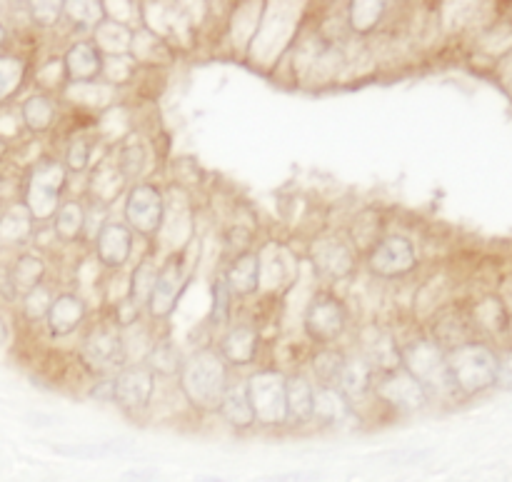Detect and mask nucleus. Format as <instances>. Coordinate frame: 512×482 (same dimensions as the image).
Wrapping results in <instances>:
<instances>
[{"instance_id": "nucleus-1", "label": "nucleus", "mask_w": 512, "mask_h": 482, "mask_svg": "<svg viewBox=\"0 0 512 482\" xmlns=\"http://www.w3.org/2000/svg\"><path fill=\"white\" fill-rule=\"evenodd\" d=\"M180 390L198 410H218L228 390V368L218 350L203 348L180 368Z\"/></svg>"}, {"instance_id": "nucleus-2", "label": "nucleus", "mask_w": 512, "mask_h": 482, "mask_svg": "<svg viewBox=\"0 0 512 482\" xmlns=\"http://www.w3.org/2000/svg\"><path fill=\"white\" fill-rule=\"evenodd\" d=\"M450 378L465 395H478L498 383V355L480 343H463L445 353Z\"/></svg>"}, {"instance_id": "nucleus-3", "label": "nucleus", "mask_w": 512, "mask_h": 482, "mask_svg": "<svg viewBox=\"0 0 512 482\" xmlns=\"http://www.w3.org/2000/svg\"><path fill=\"white\" fill-rule=\"evenodd\" d=\"M65 188V165L58 160H38L30 168L23 190V205L33 220H48L58 213L60 193Z\"/></svg>"}, {"instance_id": "nucleus-4", "label": "nucleus", "mask_w": 512, "mask_h": 482, "mask_svg": "<svg viewBox=\"0 0 512 482\" xmlns=\"http://www.w3.org/2000/svg\"><path fill=\"white\" fill-rule=\"evenodd\" d=\"M400 358H403V368L423 385L425 393L428 390H435V393L455 390L445 350L433 340H418V343L408 345L405 350H400Z\"/></svg>"}, {"instance_id": "nucleus-5", "label": "nucleus", "mask_w": 512, "mask_h": 482, "mask_svg": "<svg viewBox=\"0 0 512 482\" xmlns=\"http://www.w3.org/2000/svg\"><path fill=\"white\" fill-rule=\"evenodd\" d=\"M285 380L288 378L275 373V370H260V373L250 375L248 383H245V393H248L255 423L268 425V428H278V425L288 423Z\"/></svg>"}, {"instance_id": "nucleus-6", "label": "nucleus", "mask_w": 512, "mask_h": 482, "mask_svg": "<svg viewBox=\"0 0 512 482\" xmlns=\"http://www.w3.org/2000/svg\"><path fill=\"white\" fill-rule=\"evenodd\" d=\"M348 325L345 305L333 293H318L305 310V333L320 345L335 343Z\"/></svg>"}, {"instance_id": "nucleus-7", "label": "nucleus", "mask_w": 512, "mask_h": 482, "mask_svg": "<svg viewBox=\"0 0 512 482\" xmlns=\"http://www.w3.org/2000/svg\"><path fill=\"white\" fill-rule=\"evenodd\" d=\"M188 278L190 273L188 265H185V255H173L163 268H158L153 290H150V298L145 303L153 318H168L173 313L180 293L188 285Z\"/></svg>"}, {"instance_id": "nucleus-8", "label": "nucleus", "mask_w": 512, "mask_h": 482, "mask_svg": "<svg viewBox=\"0 0 512 482\" xmlns=\"http://www.w3.org/2000/svg\"><path fill=\"white\" fill-rule=\"evenodd\" d=\"M373 390L380 400L393 405L395 410H405V413H413V410H420L428 405L425 388L405 368L375 375Z\"/></svg>"}, {"instance_id": "nucleus-9", "label": "nucleus", "mask_w": 512, "mask_h": 482, "mask_svg": "<svg viewBox=\"0 0 512 482\" xmlns=\"http://www.w3.org/2000/svg\"><path fill=\"white\" fill-rule=\"evenodd\" d=\"M165 203L163 193L155 185H133L125 200V220L140 235H155L163 225Z\"/></svg>"}, {"instance_id": "nucleus-10", "label": "nucleus", "mask_w": 512, "mask_h": 482, "mask_svg": "<svg viewBox=\"0 0 512 482\" xmlns=\"http://www.w3.org/2000/svg\"><path fill=\"white\" fill-rule=\"evenodd\" d=\"M418 258H415V248L408 238L403 235H390V238L380 240L370 253V270L378 278H403L415 268Z\"/></svg>"}, {"instance_id": "nucleus-11", "label": "nucleus", "mask_w": 512, "mask_h": 482, "mask_svg": "<svg viewBox=\"0 0 512 482\" xmlns=\"http://www.w3.org/2000/svg\"><path fill=\"white\" fill-rule=\"evenodd\" d=\"M153 388V370L145 368V365H133V368H125L113 380V403H118V408L128 410V413H138V410H145L150 405Z\"/></svg>"}, {"instance_id": "nucleus-12", "label": "nucleus", "mask_w": 512, "mask_h": 482, "mask_svg": "<svg viewBox=\"0 0 512 482\" xmlns=\"http://www.w3.org/2000/svg\"><path fill=\"white\" fill-rule=\"evenodd\" d=\"M83 358L90 368L100 370V373L120 368L125 360V345L118 328L115 325H98L95 330H90L83 343Z\"/></svg>"}, {"instance_id": "nucleus-13", "label": "nucleus", "mask_w": 512, "mask_h": 482, "mask_svg": "<svg viewBox=\"0 0 512 482\" xmlns=\"http://www.w3.org/2000/svg\"><path fill=\"white\" fill-rule=\"evenodd\" d=\"M133 250V230L123 223L100 225L95 238V253L105 268H123Z\"/></svg>"}, {"instance_id": "nucleus-14", "label": "nucleus", "mask_w": 512, "mask_h": 482, "mask_svg": "<svg viewBox=\"0 0 512 482\" xmlns=\"http://www.w3.org/2000/svg\"><path fill=\"white\" fill-rule=\"evenodd\" d=\"M313 265L323 278L340 280L345 275L353 273L355 268V255L340 240H323V243L315 245L313 250Z\"/></svg>"}, {"instance_id": "nucleus-15", "label": "nucleus", "mask_w": 512, "mask_h": 482, "mask_svg": "<svg viewBox=\"0 0 512 482\" xmlns=\"http://www.w3.org/2000/svg\"><path fill=\"white\" fill-rule=\"evenodd\" d=\"M83 320H85V303L78 298V295L65 293L53 300L45 323H48V333L53 335V338H65V335L75 333V330L83 325Z\"/></svg>"}, {"instance_id": "nucleus-16", "label": "nucleus", "mask_w": 512, "mask_h": 482, "mask_svg": "<svg viewBox=\"0 0 512 482\" xmlns=\"http://www.w3.org/2000/svg\"><path fill=\"white\" fill-rule=\"evenodd\" d=\"M63 70L70 83L88 85L90 80H95L103 73V58H100L93 43H75L65 53Z\"/></svg>"}, {"instance_id": "nucleus-17", "label": "nucleus", "mask_w": 512, "mask_h": 482, "mask_svg": "<svg viewBox=\"0 0 512 482\" xmlns=\"http://www.w3.org/2000/svg\"><path fill=\"white\" fill-rule=\"evenodd\" d=\"M260 273H263V265H260L258 253H243L230 263L228 273H225V285H228L230 295H253L260 288Z\"/></svg>"}, {"instance_id": "nucleus-18", "label": "nucleus", "mask_w": 512, "mask_h": 482, "mask_svg": "<svg viewBox=\"0 0 512 482\" xmlns=\"http://www.w3.org/2000/svg\"><path fill=\"white\" fill-rule=\"evenodd\" d=\"M258 353V333L248 325H238V328H230L228 335L220 343V355L223 360H228L230 365H250Z\"/></svg>"}, {"instance_id": "nucleus-19", "label": "nucleus", "mask_w": 512, "mask_h": 482, "mask_svg": "<svg viewBox=\"0 0 512 482\" xmlns=\"http://www.w3.org/2000/svg\"><path fill=\"white\" fill-rule=\"evenodd\" d=\"M33 215L28 213L23 203H15L0 215V248H13L25 243L33 233Z\"/></svg>"}, {"instance_id": "nucleus-20", "label": "nucleus", "mask_w": 512, "mask_h": 482, "mask_svg": "<svg viewBox=\"0 0 512 482\" xmlns=\"http://www.w3.org/2000/svg\"><path fill=\"white\" fill-rule=\"evenodd\" d=\"M350 415H353V410H350L348 398H345L338 388L313 390V418H318L320 423H343Z\"/></svg>"}, {"instance_id": "nucleus-21", "label": "nucleus", "mask_w": 512, "mask_h": 482, "mask_svg": "<svg viewBox=\"0 0 512 482\" xmlns=\"http://www.w3.org/2000/svg\"><path fill=\"white\" fill-rule=\"evenodd\" d=\"M43 275H45L43 258L23 253L18 260H15L13 268H10L8 285L15 295H28L30 290L43 285Z\"/></svg>"}, {"instance_id": "nucleus-22", "label": "nucleus", "mask_w": 512, "mask_h": 482, "mask_svg": "<svg viewBox=\"0 0 512 482\" xmlns=\"http://www.w3.org/2000/svg\"><path fill=\"white\" fill-rule=\"evenodd\" d=\"M285 405H288V420L293 423L313 420V385L303 375L285 380Z\"/></svg>"}, {"instance_id": "nucleus-23", "label": "nucleus", "mask_w": 512, "mask_h": 482, "mask_svg": "<svg viewBox=\"0 0 512 482\" xmlns=\"http://www.w3.org/2000/svg\"><path fill=\"white\" fill-rule=\"evenodd\" d=\"M373 378H375V370L370 368L368 360H365V358H350V360H345V365H343L338 390L348 400H355V398H360V395H365L370 388H373Z\"/></svg>"}, {"instance_id": "nucleus-24", "label": "nucleus", "mask_w": 512, "mask_h": 482, "mask_svg": "<svg viewBox=\"0 0 512 482\" xmlns=\"http://www.w3.org/2000/svg\"><path fill=\"white\" fill-rule=\"evenodd\" d=\"M133 30L118 20H103L95 28V50L108 55H125L133 50Z\"/></svg>"}, {"instance_id": "nucleus-25", "label": "nucleus", "mask_w": 512, "mask_h": 482, "mask_svg": "<svg viewBox=\"0 0 512 482\" xmlns=\"http://www.w3.org/2000/svg\"><path fill=\"white\" fill-rule=\"evenodd\" d=\"M218 413L223 415L225 423H230L233 428H250V425H255V415L253 410H250L245 385H233V388L225 390Z\"/></svg>"}, {"instance_id": "nucleus-26", "label": "nucleus", "mask_w": 512, "mask_h": 482, "mask_svg": "<svg viewBox=\"0 0 512 482\" xmlns=\"http://www.w3.org/2000/svg\"><path fill=\"white\" fill-rule=\"evenodd\" d=\"M20 115H23V123L30 133H45V130H50L55 118L53 98L45 93L30 95L23 108H20Z\"/></svg>"}, {"instance_id": "nucleus-27", "label": "nucleus", "mask_w": 512, "mask_h": 482, "mask_svg": "<svg viewBox=\"0 0 512 482\" xmlns=\"http://www.w3.org/2000/svg\"><path fill=\"white\" fill-rule=\"evenodd\" d=\"M370 368H378L380 373H390V370L403 368V358H400V350L395 348L393 338L383 333H375V340L368 345V358Z\"/></svg>"}, {"instance_id": "nucleus-28", "label": "nucleus", "mask_w": 512, "mask_h": 482, "mask_svg": "<svg viewBox=\"0 0 512 482\" xmlns=\"http://www.w3.org/2000/svg\"><path fill=\"white\" fill-rule=\"evenodd\" d=\"M85 228V210L78 200L63 203L55 213V233L60 240H75L80 238Z\"/></svg>"}, {"instance_id": "nucleus-29", "label": "nucleus", "mask_w": 512, "mask_h": 482, "mask_svg": "<svg viewBox=\"0 0 512 482\" xmlns=\"http://www.w3.org/2000/svg\"><path fill=\"white\" fill-rule=\"evenodd\" d=\"M123 183L125 178L120 175L118 165H110L105 163L103 168H98V173L93 175V195L98 203L108 205L110 200H115L120 195V190H123Z\"/></svg>"}, {"instance_id": "nucleus-30", "label": "nucleus", "mask_w": 512, "mask_h": 482, "mask_svg": "<svg viewBox=\"0 0 512 482\" xmlns=\"http://www.w3.org/2000/svg\"><path fill=\"white\" fill-rule=\"evenodd\" d=\"M25 80V63L15 55H0V105L13 98Z\"/></svg>"}, {"instance_id": "nucleus-31", "label": "nucleus", "mask_w": 512, "mask_h": 482, "mask_svg": "<svg viewBox=\"0 0 512 482\" xmlns=\"http://www.w3.org/2000/svg\"><path fill=\"white\" fill-rule=\"evenodd\" d=\"M345 358L338 350H323V353L315 355L313 370L315 378L320 380V388H338L340 373H343Z\"/></svg>"}, {"instance_id": "nucleus-32", "label": "nucleus", "mask_w": 512, "mask_h": 482, "mask_svg": "<svg viewBox=\"0 0 512 482\" xmlns=\"http://www.w3.org/2000/svg\"><path fill=\"white\" fill-rule=\"evenodd\" d=\"M55 453L65 455V458H83V460H95V458H110V455H123L130 453L128 445L123 443H98V445H55Z\"/></svg>"}, {"instance_id": "nucleus-33", "label": "nucleus", "mask_w": 512, "mask_h": 482, "mask_svg": "<svg viewBox=\"0 0 512 482\" xmlns=\"http://www.w3.org/2000/svg\"><path fill=\"white\" fill-rule=\"evenodd\" d=\"M388 3H350V28L365 35L378 28Z\"/></svg>"}, {"instance_id": "nucleus-34", "label": "nucleus", "mask_w": 512, "mask_h": 482, "mask_svg": "<svg viewBox=\"0 0 512 482\" xmlns=\"http://www.w3.org/2000/svg\"><path fill=\"white\" fill-rule=\"evenodd\" d=\"M105 3H63V13L78 28H98L105 20Z\"/></svg>"}, {"instance_id": "nucleus-35", "label": "nucleus", "mask_w": 512, "mask_h": 482, "mask_svg": "<svg viewBox=\"0 0 512 482\" xmlns=\"http://www.w3.org/2000/svg\"><path fill=\"white\" fill-rule=\"evenodd\" d=\"M118 170L120 175H123L125 180H133L138 178L140 173H143V165H145V148L140 140H128V143L123 145V150H120L118 155Z\"/></svg>"}, {"instance_id": "nucleus-36", "label": "nucleus", "mask_w": 512, "mask_h": 482, "mask_svg": "<svg viewBox=\"0 0 512 482\" xmlns=\"http://www.w3.org/2000/svg\"><path fill=\"white\" fill-rule=\"evenodd\" d=\"M155 275H158V270H155V265H150L148 260H145L143 265H138V270L133 273V285H130L128 300L135 305V308L148 303L150 290H153V283H155Z\"/></svg>"}, {"instance_id": "nucleus-37", "label": "nucleus", "mask_w": 512, "mask_h": 482, "mask_svg": "<svg viewBox=\"0 0 512 482\" xmlns=\"http://www.w3.org/2000/svg\"><path fill=\"white\" fill-rule=\"evenodd\" d=\"M50 305H53V295H50V290L45 285H38L28 295H23V315L30 323L48 318Z\"/></svg>"}, {"instance_id": "nucleus-38", "label": "nucleus", "mask_w": 512, "mask_h": 482, "mask_svg": "<svg viewBox=\"0 0 512 482\" xmlns=\"http://www.w3.org/2000/svg\"><path fill=\"white\" fill-rule=\"evenodd\" d=\"M180 358H178V350H175V345L170 343H160V345H153V350H150V370L155 373H165V375H173V373H180Z\"/></svg>"}, {"instance_id": "nucleus-39", "label": "nucleus", "mask_w": 512, "mask_h": 482, "mask_svg": "<svg viewBox=\"0 0 512 482\" xmlns=\"http://www.w3.org/2000/svg\"><path fill=\"white\" fill-rule=\"evenodd\" d=\"M230 315V290L225 285L223 278L215 280L213 285V325L215 328H223L228 323Z\"/></svg>"}, {"instance_id": "nucleus-40", "label": "nucleus", "mask_w": 512, "mask_h": 482, "mask_svg": "<svg viewBox=\"0 0 512 482\" xmlns=\"http://www.w3.org/2000/svg\"><path fill=\"white\" fill-rule=\"evenodd\" d=\"M88 160H90V145L85 143L83 138H75L70 143L68 155H65V165H68L73 173H83L88 168Z\"/></svg>"}, {"instance_id": "nucleus-41", "label": "nucleus", "mask_w": 512, "mask_h": 482, "mask_svg": "<svg viewBox=\"0 0 512 482\" xmlns=\"http://www.w3.org/2000/svg\"><path fill=\"white\" fill-rule=\"evenodd\" d=\"M30 15H33V20L38 25L50 28L63 15V3H33L30 5Z\"/></svg>"}, {"instance_id": "nucleus-42", "label": "nucleus", "mask_w": 512, "mask_h": 482, "mask_svg": "<svg viewBox=\"0 0 512 482\" xmlns=\"http://www.w3.org/2000/svg\"><path fill=\"white\" fill-rule=\"evenodd\" d=\"M495 385H503V388H512V350L498 358V383Z\"/></svg>"}, {"instance_id": "nucleus-43", "label": "nucleus", "mask_w": 512, "mask_h": 482, "mask_svg": "<svg viewBox=\"0 0 512 482\" xmlns=\"http://www.w3.org/2000/svg\"><path fill=\"white\" fill-rule=\"evenodd\" d=\"M155 478H158L155 468H133L120 475V482H153Z\"/></svg>"}, {"instance_id": "nucleus-44", "label": "nucleus", "mask_w": 512, "mask_h": 482, "mask_svg": "<svg viewBox=\"0 0 512 482\" xmlns=\"http://www.w3.org/2000/svg\"><path fill=\"white\" fill-rule=\"evenodd\" d=\"M320 478V473L315 470H298V473H285V475H275L268 482H315Z\"/></svg>"}, {"instance_id": "nucleus-45", "label": "nucleus", "mask_w": 512, "mask_h": 482, "mask_svg": "<svg viewBox=\"0 0 512 482\" xmlns=\"http://www.w3.org/2000/svg\"><path fill=\"white\" fill-rule=\"evenodd\" d=\"M93 398L113 400V380H110V383H100V388L93 390Z\"/></svg>"}, {"instance_id": "nucleus-46", "label": "nucleus", "mask_w": 512, "mask_h": 482, "mask_svg": "<svg viewBox=\"0 0 512 482\" xmlns=\"http://www.w3.org/2000/svg\"><path fill=\"white\" fill-rule=\"evenodd\" d=\"M425 455L428 453H390V455H385V458H390L393 460V463H405V460H420V458H425Z\"/></svg>"}, {"instance_id": "nucleus-47", "label": "nucleus", "mask_w": 512, "mask_h": 482, "mask_svg": "<svg viewBox=\"0 0 512 482\" xmlns=\"http://www.w3.org/2000/svg\"><path fill=\"white\" fill-rule=\"evenodd\" d=\"M5 155H8V140L0 138V163L5 160Z\"/></svg>"}, {"instance_id": "nucleus-48", "label": "nucleus", "mask_w": 512, "mask_h": 482, "mask_svg": "<svg viewBox=\"0 0 512 482\" xmlns=\"http://www.w3.org/2000/svg\"><path fill=\"white\" fill-rule=\"evenodd\" d=\"M5 38H8V30H5V25H3V23H0V48H3Z\"/></svg>"}, {"instance_id": "nucleus-49", "label": "nucleus", "mask_w": 512, "mask_h": 482, "mask_svg": "<svg viewBox=\"0 0 512 482\" xmlns=\"http://www.w3.org/2000/svg\"><path fill=\"white\" fill-rule=\"evenodd\" d=\"M195 482H225V480H220V478H198Z\"/></svg>"}]
</instances>
